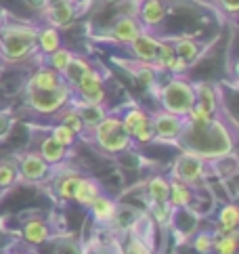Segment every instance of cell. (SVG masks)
<instances>
[{
    "mask_svg": "<svg viewBox=\"0 0 239 254\" xmlns=\"http://www.w3.org/2000/svg\"><path fill=\"white\" fill-rule=\"evenodd\" d=\"M36 34L38 30L32 25H6L0 30L2 42H0V55L6 61H21L36 47Z\"/></svg>",
    "mask_w": 239,
    "mask_h": 254,
    "instance_id": "obj_1",
    "label": "cell"
},
{
    "mask_svg": "<svg viewBox=\"0 0 239 254\" xmlns=\"http://www.w3.org/2000/svg\"><path fill=\"white\" fill-rule=\"evenodd\" d=\"M162 101L166 105V110L174 116L189 114L191 107L195 105V90H193V84L185 82V80H172V82L162 90Z\"/></svg>",
    "mask_w": 239,
    "mask_h": 254,
    "instance_id": "obj_2",
    "label": "cell"
},
{
    "mask_svg": "<svg viewBox=\"0 0 239 254\" xmlns=\"http://www.w3.org/2000/svg\"><path fill=\"white\" fill-rule=\"evenodd\" d=\"M69 84L67 82H59L55 88L49 90H30V103L42 114H51L55 110H59L69 99Z\"/></svg>",
    "mask_w": 239,
    "mask_h": 254,
    "instance_id": "obj_3",
    "label": "cell"
},
{
    "mask_svg": "<svg viewBox=\"0 0 239 254\" xmlns=\"http://www.w3.org/2000/svg\"><path fill=\"white\" fill-rule=\"evenodd\" d=\"M82 99H84L86 103H95V105H101V101H103V80H101V76L97 74V71L88 69L84 76L80 78V82L76 84Z\"/></svg>",
    "mask_w": 239,
    "mask_h": 254,
    "instance_id": "obj_4",
    "label": "cell"
},
{
    "mask_svg": "<svg viewBox=\"0 0 239 254\" xmlns=\"http://www.w3.org/2000/svg\"><path fill=\"white\" fill-rule=\"evenodd\" d=\"M136 17H141V25L151 30L164 21L166 4H164V0H141V6H136Z\"/></svg>",
    "mask_w": 239,
    "mask_h": 254,
    "instance_id": "obj_5",
    "label": "cell"
},
{
    "mask_svg": "<svg viewBox=\"0 0 239 254\" xmlns=\"http://www.w3.org/2000/svg\"><path fill=\"white\" fill-rule=\"evenodd\" d=\"M174 172H177L179 181H182L185 185L195 183V181L201 177V160H199V156L195 151L189 149L185 156L179 160V164H177V168H174Z\"/></svg>",
    "mask_w": 239,
    "mask_h": 254,
    "instance_id": "obj_6",
    "label": "cell"
},
{
    "mask_svg": "<svg viewBox=\"0 0 239 254\" xmlns=\"http://www.w3.org/2000/svg\"><path fill=\"white\" fill-rule=\"evenodd\" d=\"M141 32H143V25L139 23V17H132V15H122L112 25V36L118 42H126V44H130Z\"/></svg>",
    "mask_w": 239,
    "mask_h": 254,
    "instance_id": "obj_7",
    "label": "cell"
},
{
    "mask_svg": "<svg viewBox=\"0 0 239 254\" xmlns=\"http://www.w3.org/2000/svg\"><path fill=\"white\" fill-rule=\"evenodd\" d=\"M158 47L160 40L153 38L149 32H141L136 38L130 42V49L136 57H139L143 63H155V57H158Z\"/></svg>",
    "mask_w": 239,
    "mask_h": 254,
    "instance_id": "obj_8",
    "label": "cell"
},
{
    "mask_svg": "<svg viewBox=\"0 0 239 254\" xmlns=\"http://www.w3.org/2000/svg\"><path fill=\"white\" fill-rule=\"evenodd\" d=\"M151 128H153V134H158L160 139H174L180 134L182 122L179 120V116L166 112V114H158L153 118Z\"/></svg>",
    "mask_w": 239,
    "mask_h": 254,
    "instance_id": "obj_9",
    "label": "cell"
},
{
    "mask_svg": "<svg viewBox=\"0 0 239 254\" xmlns=\"http://www.w3.org/2000/svg\"><path fill=\"white\" fill-rule=\"evenodd\" d=\"M49 172V164L44 162L38 153H27L21 158V175L27 181H40L47 177Z\"/></svg>",
    "mask_w": 239,
    "mask_h": 254,
    "instance_id": "obj_10",
    "label": "cell"
},
{
    "mask_svg": "<svg viewBox=\"0 0 239 254\" xmlns=\"http://www.w3.org/2000/svg\"><path fill=\"white\" fill-rule=\"evenodd\" d=\"M44 11V17H47L49 25H53V28H63V25H67L73 15H76V8H73L71 2H63V4H57V6H47L42 8Z\"/></svg>",
    "mask_w": 239,
    "mask_h": 254,
    "instance_id": "obj_11",
    "label": "cell"
},
{
    "mask_svg": "<svg viewBox=\"0 0 239 254\" xmlns=\"http://www.w3.org/2000/svg\"><path fill=\"white\" fill-rule=\"evenodd\" d=\"M36 44L40 47V51L44 55H51L57 49H61V38H59V30L53 28V25H47V28L38 30L36 34Z\"/></svg>",
    "mask_w": 239,
    "mask_h": 254,
    "instance_id": "obj_12",
    "label": "cell"
},
{
    "mask_svg": "<svg viewBox=\"0 0 239 254\" xmlns=\"http://www.w3.org/2000/svg\"><path fill=\"white\" fill-rule=\"evenodd\" d=\"M151 122H149V118H147L141 110H132V112H128L126 118H124V122H122V128L124 132L128 134V137H136L141 130L145 128H149Z\"/></svg>",
    "mask_w": 239,
    "mask_h": 254,
    "instance_id": "obj_13",
    "label": "cell"
},
{
    "mask_svg": "<svg viewBox=\"0 0 239 254\" xmlns=\"http://www.w3.org/2000/svg\"><path fill=\"white\" fill-rule=\"evenodd\" d=\"M172 49H174V55L180 57L182 61H195L199 57V42L197 40H193L189 38V36H182V38H177V42L172 44Z\"/></svg>",
    "mask_w": 239,
    "mask_h": 254,
    "instance_id": "obj_14",
    "label": "cell"
},
{
    "mask_svg": "<svg viewBox=\"0 0 239 254\" xmlns=\"http://www.w3.org/2000/svg\"><path fill=\"white\" fill-rule=\"evenodd\" d=\"M76 112H78V116H80L82 124L88 126V128H95V126L105 118L103 107L95 105V103H86V101H82V103L76 107Z\"/></svg>",
    "mask_w": 239,
    "mask_h": 254,
    "instance_id": "obj_15",
    "label": "cell"
},
{
    "mask_svg": "<svg viewBox=\"0 0 239 254\" xmlns=\"http://www.w3.org/2000/svg\"><path fill=\"white\" fill-rule=\"evenodd\" d=\"M90 210H93V216L99 221V223H109L116 216V212H118V208H116V204L112 202L109 197H105V195H99L93 204H90Z\"/></svg>",
    "mask_w": 239,
    "mask_h": 254,
    "instance_id": "obj_16",
    "label": "cell"
},
{
    "mask_svg": "<svg viewBox=\"0 0 239 254\" xmlns=\"http://www.w3.org/2000/svg\"><path fill=\"white\" fill-rule=\"evenodd\" d=\"M61 82V76L55 69H40L30 80V90H49Z\"/></svg>",
    "mask_w": 239,
    "mask_h": 254,
    "instance_id": "obj_17",
    "label": "cell"
},
{
    "mask_svg": "<svg viewBox=\"0 0 239 254\" xmlns=\"http://www.w3.org/2000/svg\"><path fill=\"white\" fill-rule=\"evenodd\" d=\"M99 195H101L99 185L93 179H80V183L76 187V193H73V199H78V202L84 204V206H90Z\"/></svg>",
    "mask_w": 239,
    "mask_h": 254,
    "instance_id": "obj_18",
    "label": "cell"
},
{
    "mask_svg": "<svg viewBox=\"0 0 239 254\" xmlns=\"http://www.w3.org/2000/svg\"><path fill=\"white\" fill-rule=\"evenodd\" d=\"M101 147H103L105 151H122L124 147H128V143H130V137L124 132V128H118L114 132L105 134L103 139H99Z\"/></svg>",
    "mask_w": 239,
    "mask_h": 254,
    "instance_id": "obj_19",
    "label": "cell"
},
{
    "mask_svg": "<svg viewBox=\"0 0 239 254\" xmlns=\"http://www.w3.org/2000/svg\"><path fill=\"white\" fill-rule=\"evenodd\" d=\"M40 158L47 162V164H49V162H55V164H57V162H61L63 158H65V147H63L61 143L55 141L53 137H49V139L42 141Z\"/></svg>",
    "mask_w": 239,
    "mask_h": 254,
    "instance_id": "obj_20",
    "label": "cell"
},
{
    "mask_svg": "<svg viewBox=\"0 0 239 254\" xmlns=\"http://www.w3.org/2000/svg\"><path fill=\"white\" fill-rule=\"evenodd\" d=\"M193 90H195V99H197V105H201L206 112H210V114H214V110H216V97H214V88L210 86V84H195L193 86Z\"/></svg>",
    "mask_w": 239,
    "mask_h": 254,
    "instance_id": "obj_21",
    "label": "cell"
},
{
    "mask_svg": "<svg viewBox=\"0 0 239 254\" xmlns=\"http://www.w3.org/2000/svg\"><path fill=\"white\" fill-rule=\"evenodd\" d=\"M218 221H220V231L223 233H231L235 231V227L239 223V212L235 204H227L223 206V210L218 212Z\"/></svg>",
    "mask_w": 239,
    "mask_h": 254,
    "instance_id": "obj_22",
    "label": "cell"
},
{
    "mask_svg": "<svg viewBox=\"0 0 239 254\" xmlns=\"http://www.w3.org/2000/svg\"><path fill=\"white\" fill-rule=\"evenodd\" d=\"M88 69H90L88 61L80 59V57H73V59L69 61V65L65 67V71H63V76H65L67 84H78V82H80V78L84 76Z\"/></svg>",
    "mask_w": 239,
    "mask_h": 254,
    "instance_id": "obj_23",
    "label": "cell"
},
{
    "mask_svg": "<svg viewBox=\"0 0 239 254\" xmlns=\"http://www.w3.org/2000/svg\"><path fill=\"white\" fill-rule=\"evenodd\" d=\"M23 235H25L27 242L42 244L44 240L49 238V229H47V225H44L42 221H30V223H25V227H23Z\"/></svg>",
    "mask_w": 239,
    "mask_h": 254,
    "instance_id": "obj_24",
    "label": "cell"
},
{
    "mask_svg": "<svg viewBox=\"0 0 239 254\" xmlns=\"http://www.w3.org/2000/svg\"><path fill=\"white\" fill-rule=\"evenodd\" d=\"M149 195L153 199V204H164L170 195V185L162 177H155L149 181Z\"/></svg>",
    "mask_w": 239,
    "mask_h": 254,
    "instance_id": "obj_25",
    "label": "cell"
},
{
    "mask_svg": "<svg viewBox=\"0 0 239 254\" xmlns=\"http://www.w3.org/2000/svg\"><path fill=\"white\" fill-rule=\"evenodd\" d=\"M212 248H216L218 254H235V250H237V235H235V231L223 233V238L214 240Z\"/></svg>",
    "mask_w": 239,
    "mask_h": 254,
    "instance_id": "obj_26",
    "label": "cell"
},
{
    "mask_svg": "<svg viewBox=\"0 0 239 254\" xmlns=\"http://www.w3.org/2000/svg\"><path fill=\"white\" fill-rule=\"evenodd\" d=\"M73 59V55L69 51H65V49H57L55 53H51V59H49V63H51V67L57 71V74H63L65 71V67L69 65V61Z\"/></svg>",
    "mask_w": 239,
    "mask_h": 254,
    "instance_id": "obj_27",
    "label": "cell"
},
{
    "mask_svg": "<svg viewBox=\"0 0 239 254\" xmlns=\"http://www.w3.org/2000/svg\"><path fill=\"white\" fill-rule=\"evenodd\" d=\"M168 197H172V204L174 206H179V208H182V206H189V187L185 185V183H172L170 185V195Z\"/></svg>",
    "mask_w": 239,
    "mask_h": 254,
    "instance_id": "obj_28",
    "label": "cell"
},
{
    "mask_svg": "<svg viewBox=\"0 0 239 254\" xmlns=\"http://www.w3.org/2000/svg\"><path fill=\"white\" fill-rule=\"evenodd\" d=\"M73 132L71 128H67L65 124H59V126H55L53 128V139L57 141V143H61L63 147H67V145H71L73 143Z\"/></svg>",
    "mask_w": 239,
    "mask_h": 254,
    "instance_id": "obj_29",
    "label": "cell"
},
{
    "mask_svg": "<svg viewBox=\"0 0 239 254\" xmlns=\"http://www.w3.org/2000/svg\"><path fill=\"white\" fill-rule=\"evenodd\" d=\"M78 183H80V177H76V175L65 177V181H63V183L59 185V195H61L63 199H71L73 193H76Z\"/></svg>",
    "mask_w": 239,
    "mask_h": 254,
    "instance_id": "obj_30",
    "label": "cell"
},
{
    "mask_svg": "<svg viewBox=\"0 0 239 254\" xmlns=\"http://www.w3.org/2000/svg\"><path fill=\"white\" fill-rule=\"evenodd\" d=\"M63 124L67 126V128H71L73 132H82L84 130V124H82L80 116L76 110H67L65 114H63Z\"/></svg>",
    "mask_w": 239,
    "mask_h": 254,
    "instance_id": "obj_31",
    "label": "cell"
},
{
    "mask_svg": "<svg viewBox=\"0 0 239 254\" xmlns=\"http://www.w3.org/2000/svg\"><path fill=\"white\" fill-rule=\"evenodd\" d=\"M126 254H151L147 244L141 240V238H132L128 242V248H126Z\"/></svg>",
    "mask_w": 239,
    "mask_h": 254,
    "instance_id": "obj_32",
    "label": "cell"
},
{
    "mask_svg": "<svg viewBox=\"0 0 239 254\" xmlns=\"http://www.w3.org/2000/svg\"><path fill=\"white\" fill-rule=\"evenodd\" d=\"M212 244H214V238H212V235L201 233L199 238L195 240V250H197L199 254H208L210 250H212Z\"/></svg>",
    "mask_w": 239,
    "mask_h": 254,
    "instance_id": "obj_33",
    "label": "cell"
},
{
    "mask_svg": "<svg viewBox=\"0 0 239 254\" xmlns=\"http://www.w3.org/2000/svg\"><path fill=\"white\" fill-rule=\"evenodd\" d=\"M13 179H15V170L11 166H0V187L2 185H11L13 183Z\"/></svg>",
    "mask_w": 239,
    "mask_h": 254,
    "instance_id": "obj_34",
    "label": "cell"
},
{
    "mask_svg": "<svg viewBox=\"0 0 239 254\" xmlns=\"http://www.w3.org/2000/svg\"><path fill=\"white\" fill-rule=\"evenodd\" d=\"M218 2L227 13H231V15H235L239 11V0H218Z\"/></svg>",
    "mask_w": 239,
    "mask_h": 254,
    "instance_id": "obj_35",
    "label": "cell"
},
{
    "mask_svg": "<svg viewBox=\"0 0 239 254\" xmlns=\"http://www.w3.org/2000/svg\"><path fill=\"white\" fill-rule=\"evenodd\" d=\"M32 8H44V0H25Z\"/></svg>",
    "mask_w": 239,
    "mask_h": 254,
    "instance_id": "obj_36",
    "label": "cell"
},
{
    "mask_svg": "<svg viewBox=\"0 0 239 254\" xmlns=\"http://www.w3.org/2000/svg\"><path fill=\"white\" fill-rule=\"evenodd\" d=\"M63 2H69V0H44V8L47 6H57V4H63Z\"/></svg>",
    "mask_w": 239,
    "mask_h": 254,
    "instance_id": "obj_37",
    "label": "cell"
},
{
    "mask_svg": "<svg viewBox=\"0 0 239 254\" xmlns=\"http://www.w3.org/2000/svg\"><path fill=\"white\" fill-rule=\"evenodd\" d=\"M105 2H109V4H116V2H120V0H105Z\"/></svg>",
    "mask_w": 239,
    "mask_h": 254,
    "instance_id": "obj_38",
    "label": "cell"
},
{
    "mask_svg": "<svg viewBox=\"0 0 239 254\" xmlns=\"http://www.w3.org/2000/svg\"><path fill=\"white\" fill-rule=\"evenodd\" d=\"M0 42H2V36H0Z\"/></svg>",
    "mask_w": 239,
    "mask_h": 254,
    "instance_id": "obj_39",
    "label": "cell"
}]
</instances>
